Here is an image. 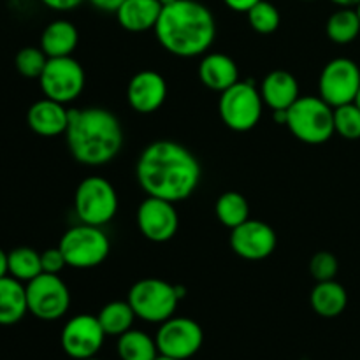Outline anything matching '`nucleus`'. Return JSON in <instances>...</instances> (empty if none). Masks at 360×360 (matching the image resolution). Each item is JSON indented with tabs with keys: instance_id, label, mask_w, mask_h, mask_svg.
<instances>
[{
	"instance_id": "obj_20",
	"label": "nucleus",
	"mask_w": 360,
	"mask_h": 360,
	"mask_svg": "<svg viewBox=\"0 0 360 360\" xmlns=\"http://www.w3.org/2000/svg\"><path fill=\"white\" fill-rule=\"evenodd\" d=\"M199 79L213 91H225L239 81L238 63L225 53H206L199 63Z\"/></svg>"
},
{
	"instance_id": "obj_9",
	"label": "nucleus",
	"mask_w": 360,
	"mask_h": 360,
	"mask_svg": "<svg viewBox=\"0 0 360 360\" xmlns=\"http://www.w3.org/2000/svg\"><path fill=\"white\" fill-rule=\"evenodd\" d=\"M28 313L44 322H55L70 308V290L58 274L41 273L27 285Z\"/></svg>"
},
{
	"instance_id": "obj_33",
	"label": "nucleus",
	"mask_w": 360,
	"mask_h": 360,
	"mask_svg": "<svg viewBox=\"0 0 360 360\" xmlns=\"http://www.w3.org/2000/svg\"><path fill=\"white\" fill-rule=\"evenodd\" d=\"M41 264H42V273L48 274H60V271L67 266V260L63 257L62 250L48 248L41 253Z\"/></svg>"
},
{
	"instance_id": "obj_12",
	"label": "nucleus",
	"mask_w": 360,
	"mask_h": 360,
	"mask_svg": "<svg viewBox=\"0 0 360 360\" xmlns=\"http://www.w3.org/2000/svg\"><path fill=\"white\" fill-rule=\"evenodd\" d=\"M360 88V67L350 58H334L322 69L319 95L333 108L350 104Z\"/></svg>"
},
{
	"instance_id": "obj_32",
	"label": "nucleus",
	"mask_w": 360,
	"mask_h": 360,
	"mask_svg": "<svg viewBox=\"0 0 360 360\" xmlns=\"http://www.w3.org/2000/svg\"><path fill=\"white\" fill-rule=\"evenodd\" d=\"M338 271H340V260L330 252H316L309 260V273L316 283L336 280Z\"/></svg>"
},
{
	"instance_id": "obj_31",
	"label": "nucleus",
	"mask_w": 360,
	"mask_h": 360,
	"mask_svg": "<svg viewBox=\"0 0 360 360\" xmlns=\"http://www.w3.org/2000/svg\"><path fill=\"white\" fill-rule=\"evenodd\" d=\"M48 55L35 46H27V48H21L16 53V58H14V67H16L18 72L23 77L28 79H39L44 70L46 63H48Z\"/></svg>"
},
{
	"instance_id": "obj_25",
	"label": "nucleus",
	"mask_w": 360,
	"mask_h": 360,
	"mask_svg": "<svg viewBox=\"0 0 360 360\" xmlns=\"http://www.w3.org/2000/svg\"><path fill=\"white\" fill-rule=\"evenodd\" d=\"M327 37L334 44H350L360 34V18L355 7H340L333 13L326 25Z\"/></svg>"
},
{
	"instance_id": "obj_2",
	"label": "nucleus",
	"mask_w": 360,
	"mask_h": 360,
	"mask_svg": "<svg viewBox=\"0 0 360 360\" xmlns=\"http://www.w3.org/2000/svg\"><path fill=\"white\" fill-rule=\"evenodd\" d=\"M155 35L162 48L179 58L204 56L217 39V21L210 7L197 0L164 6Z\"/></svg>"
},
{
	"instance_id": "obj_5",
	"label": "nucleus",
	"mask_w": 360,
	"mask_h": 360,
	"mask_svg": "<svg viewBox=\"0 0 360 360\" xmlns=\"http://www.w3.org/2000/svg\"><path fill=\"white\" fill-rule=\"evenodd\" d=\"M183 295L185 288L167 283L160 278H144L132 285L127 301L130 302L137 319L148 323H162L174 316Z\"/></svg>"
},
{
	"instance_id": "obj_36",
	"label": "nucleus",
	"mask_w": 360,
	"mask_h": 360,
	"mask_svg": "<svg viewBox=\"0 0 360 360\" xmlns=\"http://www.w3.org/2000/svg\"><path fill=\"white\" fill-rule=\"evenodd\" d=\"M224 2L229 9L236 11V13H248L260 0H224Z\"/></svg>"
},
{
	"instance_id": "obj_29",
	"label": "nucleus",
	"mask_w": 360,
	"mask_h": 360,
	"mask_svg": "<svg viewBox=\"0 0 360 360\" xmlns=\"http://www.w3.org/2000/svg\"><path fill=\"white\" fill-rule=\"evenodd\" d=\"M248 16V23L257 34H273V32L278 30L281 23V16H280V11L274 4L267 2V0H260L257 2L252 9L246 13Z\"/></svg>"
},
{
	"instance_id": "obj_21",
	"label": "nucleus",
	"mask_w": 360,
	"mask_h": 360,
	"mask_svg": "<svg viewBox=\"0 0 360 360\" xmlns=\"http://www.w3.org/2000/svg\"><path fill=\"white\" fill-rule=\"evenodd\" d=\"M79 42V32L69 20H55L41 34V49L48 58L72 56Z\"/></svg>"
},
{
	"instance_id": "obj_37",
	"label": "nucleus",
	"mask_w": 360,
	"mask_h": 360,
	"mask_svg": "<svg viewBox=\"0 0 360 360\" xmlns=\"http://www.w3.org/2000/svg\"><path fill=\"white\" fill-rule=\"evenodd\" d=\"M7 274H9V253L0 248V278L7 276Z\"/></svg>"
},
{
	"instance_id": "obj_40",
	"label": "nucleus",
	"mask_w": 360,
	"mask_h": 360,
	"mask_svg": "<svg viewBox=\"0 0 360 360\" xmlns=\"http://www.w3.org/2000/svg\"><path fill=\"white\" fill-rule=\"evenodd\" d=\"M155 360H179V359H172V357H165V355H158Z\"/></svg>"
},
{
	"instance_id": "obj_43",
	"label": "nucleus",
	"mask_w": 360,
	"mask_h": 360,
	"mask_svg": "<svg viewBox=\"0 0 360 360\" xmlns=\"http://www.w3.org/2000/svg\"><path fill=\"white\" fill-rule=\"evenodd\" d=\"M355 11H357V14H359V18H360V2H359V6L355 7Z\"/></svg>"
},
{
	"instance_id": "obj_41",
	"label": "nucleus",
	"mask_w": 360,
	"mask_h": 360,
	"mask_svg": "<svg viewBox=\"0 0 360 360\" xmlns=\"http://www.w3.org/2000/svg\"><path fill=\"white\" fill-rule=\"evenodd\" d=\"M172 2H176V0H160L162 6H169V4H172Z\"/></svg>"
},
{
	"instance_id": "obj_34",
	"label": "nucleus",
	"mask_w": 360,
	"mask_h": 360,
	"mask_svg": "<svg viewBox=\"0 0 360 360\" xmlns=\"http://www.w3.org/2000/svg\"><path fill=\"white\" fill-rule=\"evenodd\" d=\"M48 9L58 11V13H65V11H72L79 7L84 0H41Z\"/></svg>"
},
{
	"instance_id": "obj_35",
	"label": "nucleus",
	"mask_w": 360,
	"mask_h": 360,
	"mask_svg": "<svg viewBox=\"0 0 360 360\" xmlns=\"http://www.w3.org/2000/svg\"><path fill=\"white\" fill-rule=\"evenodd\" d=\"M88 2L102 13H116L125 0H88Z\"/></svg>"
},
{
	"instance_id": "obj_24",
	"label": "nucleus",
	"mask_w": 360,
	"mask_h": 360,
	"mask_svg": "<svg viewBox=\"0 0 360 360\" xmlns=\"http://www.w3.org/2000/svg\"><path fill=\"white\" fill-rule=\"evenodd\" d=\"M116 352L120 360H155L160 355L155 338L136 329H130L118 336Z\"/></svg>"
},
{
	"instance_id": "obj_23",
	"label": "nucleus",
	"mask_w": 360,
	"mask_h": 360,
	"mask_svg": "<svg viewBox=\"0 0 360 360\" xmlns=\"http://www.w3.org/2000/svg\"><path fill=\"white\" fill-rule=\"evenodd\" d=\"M311 308L323 319H336L347 309L348 292L336 280L319 281L309 295Z\"/></svg>"
},
{
	"instance_id": "obj_38",
	"label": "nucleus",
	"mask_w": 360,
	"mask_h": 360,
	"mask_svg": "<svg viewBox=\"0 0 360 360\" xmlns=\"http://www.w3.org/2000/svg\"><path fill=\"white\" fill-rule=\"evenodd\" d=\"M273 120L278 125H287V109H276V111H273Z\"/></svg>"
},
{
	"instance_id": "obj_22",
	"label": "nucleus",
	"mask_w": 360,
	"mask_h": 360,
	"mask_svg": "<svg viewBox=\"0 0 360 360\" xmlns=\"http://www.w3.org/2000/svg\"><path fill=\"white\" fill-rule=\"evenodd\" d=\"M28 313L27 287L13 276L0 278V326H14Z\"/></svg>"
},
{
	"instance_id": "obj_30",
	"label": "nucleus",
	"mask_w": 360,
	"mask_h": 360,
	"mask_svg": "<svg viewBox=\"0 0 360 360\" xmlns=\"http://www.w3.org/2000/svg\"><path fill=\"white\" fill-rule=\"evenodd\" d=\"M334 130L347 141L360 139V108L355 102L334 108Z\"/></svg>"
},
{
	"instance_id": "obj_42",
	"label": "nucleus",
	"mask_w": 360,
	"mask_h": 360,
	"mask_svg": "<svg viewBox=\"0 0 360 360\" xmlns=\"http://www.w3.org/2000/svg\"><path fill=\"white\" fill-rule=\"evenodd\" d=\"M355 104H357L359 105V108H360V88H359V91H357V97H355Z\"/></svg>"
},
{
	"instance_id": "obj_4",
	"label": "nucleus",
	"mask_w": 360,
	"mask_h": 360,
	"mask_svg": "<svg viewBox=\"0 0 360 360\" xmlns=\"http://www.w3.org/2000/svg\"><path fill=\"white\" fill-rule=\"evenodd\" d=\"M287 127L292 136L306 144H323L336 134L334 108L320 95L299 97L287 109Z\"/></svg>"
},
{
	"instance_id": "obj_16",
	"label": "nucleus",
	"mask_w": 360,
	"mask_h": 360,
	"mask_svg": "<svg viewBox=\"0 0 360 360\" xmlns=\"http://www.w3.org/2000/svg\"><path fill=\"white\" fill-rule=\"evenodd\" d=\"M167 81L157 70H141L127 86L129 105L139 115H151L158 111L167 101Z\"/></svg>"
},
{
	"instance_id": "obj_19",
	"label": "nucleus",
	"mask_w": 360,
	"mask_h": 360,
	"mask_svg": "<svg viewBox=\"0 0 360 360\" xmlns=\"http://www.w3.org/2000/svg\"><path fill=\"white\" fill-rule=\"evenodd\" d=\"M164 6L160 0H125L118 11L116 20L120 27L132 34L155 30Z\"/></svg>"
},
{
	"instance_id": "obj_3",
	"label": "nucleus",
	"mask_w": 360,
	"mask_h": 360,
	"mask_svg": "<svg viewBox=\"0 0 360 360\" xmlns=\"http://www.w3.org/2000/svg\"><path fill=\"white\" fill-rule=\"evenodd\" d=\"M65 141L74 160L101 167L118 157L125 134L115 112L105 108L69 109Z\"/></svg>"
},
{
	"instance_id": "obj_10",
	"label": "nucleus",
	"mask_w": 360,
	"mask_h": 360,
	"mask_svg": "<svg viewBox=\"0 0 360 360\" xmlns=\"http://www.w3.org/2000/svg\"><path fill=\"white\" fill-rule=\"evenodd\" d=\"M39 84L44 97L60 104H69L83 94L86 74L83 65L72 56L49 58L39 77Z\"/></svg>"
},
{
	"instance_id": "obj_28",
	"label": "nucleus",
	"mask_w": 360,
	"mask_h": 360,
	"mask_svg": "<svg viewBox=\"0 0 360 360\" xmlns=\"http://www.w3.org/2000/svg\"><path fill=\"white\" fill-rule=\"evenodd\" d=\"M42 273L41 253L30 246H20L9 252V276L27 285Z\"/></svg>"
},
{
	"instance_id": "obj_1",
	"label": "nucleus",
	"mask_w": 360,
	"mask_h": 360,
	"mask_svg": "<svg viewBox=\"0 0 360 360\" xmlns=\"http://www.w3.org/2000/svg\"><path fill=\"white\" fill-rule=\"evenodd\" d=\"M200 176L202 169L195 155L171 139L148 144L136 164V178L144 193L174 204L197 192Z\"/></svg>"
},
{
	"instance_id": "obj_13",
	"label": "nucleus",
	"mask_w": 360,
	"mask_h": 360,
	"mask_svg": "<svg viewBox=\"0 0 360 360\" xmlns=\"http://www.w3.org/2000/svg\"><path fill=\"white\" fill-rule=\"evenodd\" d=\"M105 333L94 315H76L63 326L60 345L65 355L74 360L97 357L104 345Z\"/></svg>"
},
{
	"instance_id": "obj_15",
	"label": "nucleus",
	"mask_w": 360,
	"mask_h": 360,
	"mask_svg": "<svg viewBox=\"0 0 360 360\" xmlns=\"http://www.w3.org/2000/svg\"><path fill=\"white\" fill-rule=\"evenodd\" d=\"M278 238L271 225L260 220H246L231 231V248L245 260H264L276 250Z\"/></svg>"
},
{
	"instance_id": "obj_6",
	"label": "nucleus",
	"mask_w": 360,
	"mask_h": 360,
	"mask_svg": "<svg viewBox=\"0 0 360 360\" xmlns=\"http://www.w3.org/2000/svg\"><path fill=\"white\" fill-rule=\"evenodd\" d=\"M67 266L74 269H94L105 262L111 253V241L104 229L97 225L79 224L70 227L60 239Z\"/></svg>"
},
{
	"instance_id": "obj_45",
	"label": "nucleus",
	"mask_w": 360,
	"mask_h": 360,
	"mask_svg": "<svg viewBox=\"0 0 360 360\" xmlns=\"http://www.w3.org/2000/svg\"><path fill=\"white\" fill-rule=\"evenodd\" d=\"M302 2H313V0H302Z\"/></svg>"
},
{
	"instance_id": "obj_7",
	"label": "nucleus",
	"mask_w": 360,
	"mask_h": 360,
	"mask_svg": "<svg viewBox=\"0 0 360 360\" xmlns=\"http://www.w3.org/2000/svg\"><path fill=\"white\" fill-rule=\"evenodd\" d=\"M260 88L252 81H241L232 84L220 94L218 112L225 125L234 132H248L259 125L264 109Z\"/></svg>"
},
{
	"instance_id": "obj_39",
	"label": "nucleus",
	"mask_w": 360,
	"mask_h": 360,
	"mask_svg": "<svg viewBox=\"0 0 360 360\" xmlns=\"http://www.w3.org/2000/svg\"><path fill=\"white\" fill-rule=\"evenodd\" d=\"M333 4H336L338 7H357L360 0H330Z\"/></svg>"
},
{
	"instance_id": "obj_14",
	"label": "nucleus",
	"mask_w": 360,
	"mask_h": 360,
	"mask_svg": "<svg viewBox=\"0 0 360 360\" xmlns=\"http://www.w3.org/2000/svg\"><path fill=\"white\" fill-rule=\"evenodd\" d=\"M137 227L148 241H171L179 229V214L174 202L158 197H146L137 210Z\"/></svg>"
},
{
	"instance_id": "obj_27",
	"label": "nucleus",
	"mask_w": 360,
	"mask_h": 360,
	"mask_svg": "<svg viewBox=\"0 0 360 360\" xmlns=\"http://www.w3.org/2000/svg\"><path fill=\"white\" fill-rule=\"evenodd\" d=\"M214 213H217L218 221L232 231L250 220V204L243 193L225 192L218 197L214 204Z\"/></svg>"
},
{
	"instance_id": "obj_11",
	"label": "nucleus",
	"mask_w": 360,
	"mask_h": 360,
	"mask_svg": "<svg viewBox=\"0 0 360 360\" xmlns=\"http://www.w3.org/2000/svg\"><path fill=\"white\" fill-rule=\"evenodd\" d=\"M155 341L160 355L188 360L202 348L204 333L202 327L188 316H171L160 323Z\"/></svg>"
},
{
	"instance_id": "obj_44",
	"label": "nucleus",
	"mask_w": 360,
	"mask_h": 360,
	"mask_svg": "<svg viewBox=\"0 0 360 360\" xmlns=\"http://www.w3.org/2000/svg\"><path fill=\"white\" fill-rule=\"evenodd\" d=\"M84 360H101V359H97V357H90V359H84Z\"/></svg>"
},
{
	"instance_id": "obj_18",
	"label": "nucleus",
	"mask_w": 360,
	"mask_h": 360,
	"mask_svg": "<svg viewBox=\"0 0 360 360\" xmlns=\"http://www.w3.org/2000/svg\"><path fill=\"white\" fill-rule=\"evenodd\" d=\"M259 88L264 104L269 109H273V111H276V109H288L301 97L297 77L283 69L271 70L264 77Z\"/></svg>"
},
{
	"instance_id": "obj_17",
	"label": "nucleus",
	"mask_w": 360,
	"mask_h": 360,
	"mask_svg": "<svg viewBox=\"0 0 360 360\" xmlns=\"http://www.w3.org/2000/svg\"><path fill=\"white\" fill-rule=\"evenodd\" d=\"M27 123L32 132L37 136H62L69 125V109L65 108V104L44 97L28 108Z\"/></svg>"
},
{
	"instance_id": "obj_26",
	"label": "nucleus",
	"mask_w": 360,
	"mask_h": 360,
	"mask_svg": "<svg viewBox=\"0 0 360 360\" xmlns=\"http://www.w3.org/2000/svg\"><path fill=\"white\" fill-rule=\"evenodd\" d=\"M105 336H122L132 329L134 320L137 319L129 301H111L98 311L97 315Z\"/></svg>"
},
{
	"instance_id": "obj_8",
	"label": "nucleus",
	"mask_w": 360,
	"mask_h": 360,
	"mask_svg": "<svg viewBox=\"0 0 360 360\" xmlns=\"http://www.w3.org/2000/svg\"><path fill=\"white\" fill-rule=\"evenodd\" d=\"M74 210L81 224L104 227L118 213V193L102 176H88L74 193Z\"/></svg>"
}]
</instances>
